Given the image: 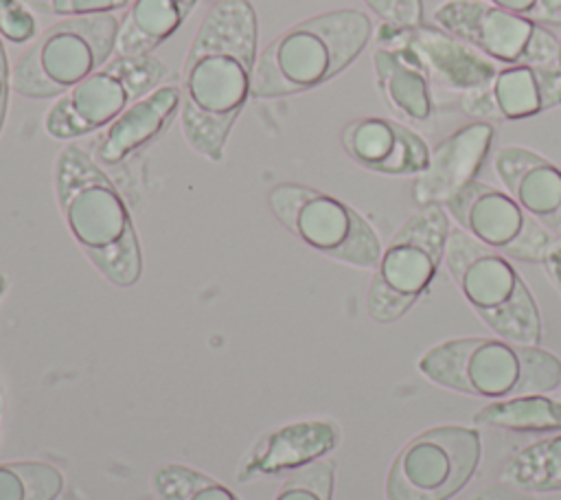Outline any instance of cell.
Wrapping results in <instances>:
<instances>
[{"label": "cell", "mask_w": 561, "mask_h": 500, "mask_svg": "<svg viewBox=\"0 0 561 500\" xmlns=\"http://www.w3.org/2000/svg\"><path fill=\"white\" fill-rule=\"evenodd\" d=\"M493 136L495 129L489 121H471L445 136L434 149H430V162L412 184L414 202L419 206H445L449 197L476 180V173L486 160Z\"/></svg>", "instance_id": "cell-16"}, {"label": "cell", "mask_w": 561, "mask_h": 500, "mask_svg": "<svg viewBox=\"0 0 561 500\" xmlns=\"http://www.w3.org/2000/svg\"><path fill=\"white\" fill-rule=\"evenodd\" d=\"M160 500H239L226 485L186 465H164L153 476Z\"/></svg>", "instance_id": "cell-25"}, {"label": "cell", "mask_w": 561, "mask_h": 500, "mask_svg": "<svg viewBox=\"0 0 561 500\" xmlns=\"http://www.w3.org/2000/svg\"><path fill=\"white\" fill-rule=\"evenodd\" d=\"M37 35V20L22 0H0V37L22 44Z\"/></svg>", "instance_id": "cell-27"}, {"label": "cell", "mask_w": 561, "mask_h": 500, "mask_svg": "<svg viewBox=\"0 0 561 500\" xmlns=\"http://www.w3.org/2000/svg\"><path fill=\"white\" fill-rule=\"evenodd\" d=\"M267 200L278 221L309 248L353 268H377L379 235L351 204L298 182L276 184Z\"/></svg>", "instance_id": "cell-8"}, {"label": "cell", "mask_w": 561, "mask_h": 500, "mask_svg": "<svg viewBox=\"0 0 561 500\" xmlns=\"http://www.w3.org/2000/svg\"><path fill=\"white\" fill-rule=\"evenodd\" d=\"M436 386L482 399L543 395L561 386V360L539 344L504 338H451L427 349L416 362Z\"/></svg>", "instance_id": "cell-4"}, {"label": "cell", "mask_w": 561, "mask_h": 500, "mask_svg": "<svg viewBox=\"0 0 561 500\" xmlns=\"http://www.w3.org/2000/svg\"><path fill=\"white\" fill-rule=\"evenodd\" d=\"M445 211L458 228L508 259L541 263L561 243L506 189L480 180L449 197Z\"/></svg>", "instance_id": "cell-11"}, {"label": "cell", "mask_w": 561, "mask_h": 500, "mask_svg": "<svg viewBox=\"0 0 561 500\" xmlns=\"http://www.w3.org/2000/svg\"><path fill=\"white\" fill-rule=\"evenodd\" d=\"M335 482V463L320 458L294 469L274 500H331Z\"/></svg>", "instance_id": "cell-26"}, {"label": "cell", "mask_w": 561, "mask_h": 500, "mask_svg": "<svg viewBox=\"0 0 561 500\" xmlns=\"http://www.w3.org/2000/svg\"><path fill=\"white\" fill-rule=\"evenodd\" d=\"M469 500H537V496L517 485L500 480L478 489Z\"/></svg>", "instance_id": "cell-31"}, {"label": "cell", "mask_w": 561, "mask_h": 500, "mask_svg": "<svg viewBox=\"0 0 561 500\" xmlns=\"http://www.w3.org/2000/svg\"><path fill=\"white\" fill-rule=\"evenodd\" d=\"M131 0H46V9L55 15H105L129 7Z\"/></svg>", "instance_id": "cell-30"}, {"label": "cell", "mask_w": 561, "mask_h": 500, "mask_svg": "<svg viewBox=\"0 0 561 500\" xmlns=\"http://www.w3.org/2000/svg\"><path fill=\"white\" fill-rule=\"evenodd\" d=\"M346 156L381 175H419L430 162V147L412 127L386 118L362 116L340 132Z\"/></svg>", "instance_id": "cell-15"}, {"label": "cell", "mask_w": 561, "mask_h": 500, "mask_svg": "<svg viewBox=\"0 0 561 500\" xmlns=\"http://www.w3.org/2000/svg\"><path fill=\"white\" fill-rule=\"evenodd\" d=\"M449 215L440 204L419 206L381 250L368 285V314L381 325L403 318L432 287L445 259Z\"/></svg>", "instance_id": "cell-7"}, {"label": "cell", "mask_w": 561, "mask_h": 500, "mask_svg": "<svg viewBox=\"0 0 561 500\" xmlns=\"http://www.w3.org/2000/svg\"><path fill=\"white\" fill-rule=\"evenodd\" d=\"M9 92H11V75H9V61H7V50L0 39V134L4 127L7 110H9Z\"/></svg>", "instance_id": "cell-32"}, {"label": "cell", "mask_w": 561, "mask_h": 500, "mask_svg": "<svg viewBox=\"0 0 561 500\" xmlns=\"http://www.w3.org/2000/svg\"><path fill=\"white\" fill-rule=\"evenodd\" d=\"M373 37L359 9L316 13L278 33L256 57L252 96L283 99L320 88L346 70Z\"/></svg>", "instance_id": "cell-3"}, {"label": "cell", "mask_w": 561, "mask_h": 500, "mask_svg": "<svg viewBox=\"0 0 561 500\" xmlns=\"http://www.w3.org/2000/svg\"><path fill=\"white\" fill-rule=\"evenodd\" d=\"M491 164L502 186L561 241V169L524 145L500 147Z\"/></svg>", "instance_id": "cell-17"}, {"label": "cell", "mask_w": 561, "mask_h": 500, "mask_svg": "<svg viewBox=\"0 0 561 500\" xmlns=\"http://www.w3.org/2000/svg\"><path fill=\"white\" fill-rule=\"evenodd\" d=\"M443 263L469 307L497 338L519 344L541 342L543 325L537 300L508 257L486 248L462 228H451Z\"/></svg>", "instance_id": "cell-5"}, {"label": "cell", "mask_w": 561, "mask_h": 500, "mask_svg": "<svg viewBox=\"0 0 561 500\" xmlns=\"http://www.w3.org/2000/svg\"><path fill=\"white\" fill-rule=\"evenodd\" d=\"M167 77L171 70L153 55H116L50 105L44 129L57 140L88 136L114 123Z\"/></svg>", "instance_id": "cell-9"}, {"label": "cell", "mask_w": 561, "mask_h": 500, "mask_svg": "<svg viewBox=\"0 0 561 500\" xmlns=\"http://www.w3.org/2000/svg\"><path fill=\"white\" fill-rule=\"evenodd\" d=\"M500 478L530 493L561 491V432L519 450Z\"/></svg>", "instance_id": "cell-23"}, {"label": "cell", "mask_w": 561, "mask_h": 500, "mask_svg": "<svg viewBox=\"0 0 561 500\" xmlns=\"http://www.w3.org/2000/svg\"><path fill=\"white\" fill-rule=\"evenodd\" d=\"M259 20L248 0H215L184 59L180 123L186 143L219 162L228 134L252 96Z\"/></svg>", "instance_id": "cell-1"}, {"label": "cell", "mask_w": 561, "mask_h": 500, "mask_svg": "<svg viewBox=\"0 0 561 500\" xmlns=\"http://www.w3.org/2000/svg\"><path fill=\"white\" fill-rule=\"evenodd\" d=\"M2 289H4V276L0 274V294H2Z\"/></svg>", "instance_id": "cell-34"}, {"label": "cell", "mask_w": 561, "mask_h": 500, "mask_svg": "<svg viewBox=\"0 0 561 500\" xmlns=\"http://www.w3.org/2000/svg\"><path fill=\"white\" fill-rule=\"evenodd\" d=\"M61 489L64 476L50 463H0V500H55Z\"/></svg>", "instance_id": "cell-24"}, {"label": "cell", "mask_w": 561, "mask_h": 500, "mask_svg": "<svg viewBox=\"0 0 561 500\" xmlns=\"http://www.w3.org/2000/svg\"><path fill=\"white\" fill-rule=\"evenodd\" d=\"M559 105V64H500L486 86L460 94V107L478 121H524Z\"/></svg>", "instance_id": "cell-14"}, {"label": "cell", "mask_w": 561, "mask_h": 500, "mask_svg": "<svg viewBox=\"0 0 561 500\" xmlns=\"http://www.w3.org/2000/svg\"><path fill=\"white\" fill-rule=\"evenodd\" d=\"M340 441V425L331 419L296 421L265 434L243 458L237 478L248 482L259 476H276L324 458Z\"/></svg>", "instance_id": "cell-18"}, {"label": "cell", "mask_w": 561, "mask_h": 500, "mask_svg": "<svg viewBox=\"0 0 561 500\" xmlns=\"http://www.w3.org/2000/svg\"><path fill=\"white\" fill-rule=\"evenodd\" d=\"M373 68L381 99L401 121L416 125L432 121L436 110L432 79L408 53L377 46L373 53Z\"/></svg>", "instance_id": "cell-20"}, {"label": "cell", "mask_w": 561, "mask_h": 500, "mask_svg": "<svg viewBox=\"0 0 561 500\" xmlns=\"http://www.w3.org/2000/svg\"><path fill=\"white\" fill-rule=\"evenodd\" d=\"M180 83H160L105 127L96 145V160L103 164L125 162L171 127L173 118L180 114Z\"/></svg>", "instance_id": "cell-19"}, {"label": "cell", "mask_w": 561, "mask_h": 500, "mask_svg": "<svg viewBox=\"0 0 561 500\" xmlns=\"http://www.w3.org/2000/svg\"><path fill=\"white\" fill-rule=\"evenodd\" d=\"M364 2L386 24H394V26L423 24V2L421 0H364Z\"/></svg>", "instance_id": "cell-29"}, {"label": "cell", "mask_w": 561, "mask_h": 500, "mask_svg": "<svg viewBox=\"0 0 561 500\" xmlns=\"http://www.w3.org/2000/svg\"><path fill=\"white\" fill-rule=\"evenodd\" d=\"M559 388H561V386H559Z\"/></svg>", "instance_id": "cell-36"}, {"label": "cell", "mask_w": 561, "mask_h": 500, "mask_svg": "<svg viewBox=\"0 0 561 500\" xmlns=\"http://www.w3.org/2000/svg\"><path fill=\"white\" fill-rule=\"evenodd\" d=\"M55 191L79 248L114 285L129 287L140 279L142 254L129 208L101 169L81 147L61 149L55 164Z\"/></svg>", "instance_id": "cell-2"}, {"label": "cell", "mask_w": 561, "mask_h": 500, "mask_svg": "<svg viewBox=\"0 0 561 500\" xmlns=\"http://www.w3.org/2000/svg\"><path fill=\"white\" fill-rule=\"evenodd\" d=\"M482 458L476 428L434 425L412 436L386 476L388 500H449L467 487Z\"/></svg>", "instance_id": "cell-10"}, {"label": "cell", "mask_w": 561, "mask_h": 500, "mask_svg": "<svg viewBox=\"0 0 561 500\" xmlns=\"http://www.w3.org/2000/svg\"><path fill=\"white\" fill-rule=\"evenodd\" d=\"M546 268L548 279L554 283V287L561 292V243L541 261Z\"/></svg>", "instance_id": "cell-33"}, {"label": "cell", "mask_w": 561, "mask_h": 500, "mask_svg": "<svg viewBox=\"0 0 561 500\" xmlns=\"http://www.w3.org/2000/svg\"><path fill=\"white\" fill-rule=\"evenodd\" d=\"M434 22L497 64H559V37L550 29L484 0H445Z\"/></svg>", "instance_id": "cell-12"}, {"label": "cell", "mask_w": 561, "mask_h": 500, "mask_svg": "<svg viewBox=\"0 0 561 500\" xmlns=\"http://www.w3.org/2000/svg\"><path fill=\"white\" fill-rule=\"evenodd\" d=\"M557 61H559V66H561V37H559V59H557Z\"/></svg>", "instance_id": "cell-35"}, {"label": "cell", "mask_w": 561, "mask_h": 500, "mask_svg": "<svg viewBox=\"0 0 561 500\" xmlns=\"http://www.w3.org/2000/svg\"><path fill=\"white\" fill-rule=\"evenodd\" d=\"M484 2L495 4L530 22H537L541 26L561 24V0H484Z\"/></svg>", "instance_id": "cell-28"}, {"label": "cell", "mask_w": 561, "mask_h": 500, "mask_svg": "<svg viewBox=\"0 0 561 500\" xmlns=\"http://www.w3.org/2000/svg\"><path fill=\"white\" fill-rule=\"evenodd\" d=\"M473 423L506 432H554L561 430V401L543 395L497 399L482 406Z\"/></svg>", "instance_id": "cell-22"}, {"label": "cell", "mask_w": 561, "mask_h": 500, "mask_svg": "<svg viewBox=\"0 0 561 500\" xmlns=\"http://www.w3.org/2000/svg\"><path fill=\"white\" fill-rule=\"evenodd\" d=\"M118 24L121 20L114 13L55 22L18 57L11 70V88L24 99H59L112 59Z\"/></svg>", "instance_id": "cell-6"}, {"label": "cell", "mask_w": 561, "mask_h": 500, "mask_svg": "<svg viewBox=\"0 0 561 500\" xmlns=\"http://www.w3.org/2000/svg\"><path fill=\"white\" fill-rule=\"evenodd\" d=\"M199 0H131L118 24L116 55H151L191 15Z\"/></svg>", "instance_id": "cell-21"}, {"label": "cell", "mask_w": 561, "mask_h": 500, "mask_svg": "<svg viewBox=\"0 0 561 500\" xmlns=\"http://www.w3.org/2000/svg\"><path fill=\"white\" fill-rule=\"evenodd\" d=\"M375 42L377 46L408 53L432 81L460 94L486 86L500 68L497 61L438 26H394L381 22Z\"/></svg>", "instance_id": "cell-13"}]
</instances>
